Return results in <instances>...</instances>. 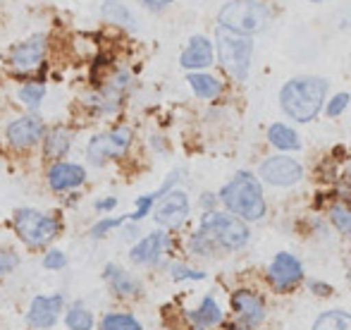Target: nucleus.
<instances>
[{
	"instance_id": "obj_1",
	"label": "nucleus",
	"mask_w": 351,
	"mask_h": 330,
	"mask_svg": "<svg viewBox=\"0 0 351 330\" xmlns=\"http://www.w3.org/2000/svg\"><path fill=\"white\" fill-rule=\"evenodd\" d=\"M220 201L225 204V209L232 215L241 218L244 223H254L261 220L268 211L263 196V187L256 175H251L249 170H241L227 182L220 189Z\"/></svg>"
},
{
	"instance_id": "obj_2",
	"label": "nucleus",
	"mask_w": 351,
	"mask_h": 330,
	"mask_svg": "<svg viewBox=\"0 0 351 330\" xmlns=\"http://www.w3.org/2000/svg\"><path fill=\"white\" fill-rule=\"evenodd\" d=\"M328 96V82L320 77H296L289 80L280 91V106L291 120L311 122L323 110Z\"/></svg>"
},
{
	"instance_id": "obj_3",
	"label": "nucleus",
	"mask_w": 351,
	"mask_h": 330,
	"mask_svg": "<svg viewBox=\"0 0 351 330\" xmlns=\"http://www.w3.org/2000/svg\"><path fill=\"white\" fill-rule=\"evenodd\" d=\"M217 58L220 65L234 77L237 82H244L249 77L251 56H254V41L246 34H237L227 27L215 29Z\"/></svg>"
},
{
	"instance_id": "obj_4",
	"label": "nucleus",
	"mask_w": 351,
	"mask_h": 330,
	"mask_svg": "<svg viewBox=\"0 0 351 330\" xmlns=\"http://www.w3.org/2000/svg\"><path fill=\"white\" fill-rule=\"evenodd\" d=\"M199 230L208 235L220 251H241L251 239L249 225L241 218H237V215L222 213V211H208V213H204Z\"/></svg>"
},
{
	"instance_id": "obj_5",
	"label": "nucleus",
	"mask_w": 351,
	"mask_h": 330,
	"mask_svg": "<svg viewBox=\"0 0 351 330\" xmlns=\"http://www.w3.org/2000/svg\"><path fill=\"white\" fill-rule=\"evenodd\" d=\"M12 225L17 237L32 249L48 247L60 233V220L36 209H17L12 215Z\"/></svg>"
},
{
	"instance_id": "obj_6",
	"label": "nucleus",
	"mask_w": 351,
	"mask_h": 330,
	"mask_svg": "<svg viewBox=\"0 0 351 330\" xmlns=\"http://www.w3.org/2000/svg\"><path fill=\"white\" fill-rule=\"evenodd\" d=\"M220 27H227L237 34H251L261 32L268 24V10L265 5L256 3V0H232L217 14Z\"/></svg>"
},
{
	"instance_id": "obj_7",
	"label": "nucleus",
	"mask_w": 351,
	"mask_h": 330,
	"mask_svg": "<svg viewBox=\"0 0 351 330\" xmlns=\"http://www.w3.org/2000/svg\"><path fill=\"white\" fill-rule=\"evenodd\" d=\"M132 146V130L130 127H115L106 134H96L88 141L86 156L93 165H103L110 158H120Z\"/></svg>"
},
{
	"instance_id": "obj_8",
	"label": "nucleus",
	"mask_w": 351,
	"mask_h": 330,
	"mask_svg": "<svg viewBox=\"0 0 351 330\" xmlns=\"http://www.w3.org/2000/svg\"><path fill=\"white\" fill-rule=\"evenodd\" d=\"M189 211H191V204H189V196L186 191L182 189H170L167 194H162L156 204V223L160 225L162 230H175L189 218Z\"/></svg>"
},
{
	"instance_id": "obj_9",
	"label": "nucleus",
	"mask_w": 351,
	"mask_h": 330,
	"mask_svg": "<svg viewBox=\"0 0 351 330\" xmlns=\"http://www.w3.org/2000/svg\"><path fill=\"white\" fill-rule=\"evenodd\" d=\"M258 177L273 187H291L304 177V165L291 156H270L261 163Z\"/></svg>"
},
{
	"instance_id": "obj_10",
	"label": "nucleus",
	"mask_w": 351,
	"mask_h": 330,
	"mask_svg": "<svg viewBox=\"0 0 351 330\" xmlns=\"http://www.w3.org/2000/svg\"><path fill=\"white\" fill-rule=\"evenodd\" d=\"M268 280L278 292H289L304 280V266L294 254L280 251V254L273 256L268 266Z\"/></svg>"
},
{
	"instance_id": "obj_11",
	"label": "nucleus",
	"mask_w": 351,
	"mask_h": 330,
	"mask_svg": "<svg viewBox=\"0 0 351 330\" xmlns=\"http://www.w3.org/2000/svg\"><path fill=\"white\" fill-rule=\"evenodd\" d=\"M65 309V297L60 292L58 294H38L29 302V311H27V323L34 330H51L56 328L60 311Z\"/></svg>"
},
{
	"instance_id": "obj_12",
	"label": "nucleus",
	"mask_w": 351,
	"mask_h": 330,
	"mask_svg": "<svg viewBox=\"0 0 351 330\" xmlns=\"http://www.w3.org/2000/svg\"><path fill=\"white\" fill-rule=\"evenodd\" d=\"M167 249H170V235L165 230H153L130 249V259L136 266H156Z\"/></svg>"
},
{
	"instance_id": "obj_13",
	"label": "nucleus",
	"mask_w": 351,
	"mask_h": 330,
	"mask_svg": "<svg viewBox=\"0 0 351 330\" xmlns=\"http://www.w3.org/2000/svg\"><path fill=\"white\" fill-rule=\"evenodd\" d=\"M43 132H46V127H43L41 117L24 115L10 122L8 130H5V137H8V141L14 149H29V146H34L36 141L43 139Z\"/></svg>"
},
{
	"instance_id": "obj_14",
	"label": "nucleus",
	"mask_w": 351,
	"mask_h": 330,
	"mask_svg": "<svg viewBox=\"0 0 351 330\" xmlns=\"http://www.w3.org/2000/svg\"><path fill=\"white\" fill-rule=\"evenodd\" d=\"M232 309H234V316L239 318L246 328H256L265 321L263 297L251 292V290H237V292L232 294Z\"/></svg>"
},
{
	"instance_id": "obj_15",
	"label": "nucleus",
	"mask_w": 351,
	"mask_h": 330,
	"mask_svg": "<svg viewBox=\"0 0 351 330\" xmlns=\"http://www.w3.org/2000/svg\"><path fill=\"white\" fill-rule=\"evenodd\" d=\"M43 56H46V36L38 34V36L27 38L24 43H17L10 53V65L17 72H29L36 70L41 65Z\"/></svg>"
},
{
	"instance_id": "obj_16",
	"label": "nucleus",
	"mask_w": 351,
	"mask_h": 330,
	"mask_svg": "<svg viewBox=\"0 0 351 330\" xmlns=\"http://www.w3.org/2000/svg\"><path fill=\"white\" fill-rule=\"evenodd\" d=\"M103 280L108 283V287H110V292L115 294V297L132 299V297H139L143 292L141 280L117 263H108L106 268H103Z\"/></svg>"
},
{
	"instance_id": "obj_17",
	"label": "nucleus",
	"mask_w": 351,
	"mask_h": 330,
	"mask_svg": "<svg viewBox=\"0 0 351 330\" xmlns=\"http://www.w3.org/2000/svg\"><path fill=\"white\" fill-rule=\"evenodd\" d=\"M86 182V170L79 163H65L58 161L48 167V185L53 191H72Z\"/></svg>"
},
{
	"instance_id": "obj_18",
	"label": "nucleus",
	"mask_w": 351,
	"mask_h": 330,
	"mask_svg": "<svg viewBox=\"0 0 351 330\" xmlns=\"http://www.w3.org/2000/svg\"><path fill=\"white\" fill-rule=\"evenodd\" d=\"M180 65L184 70H206L213 65V43L206 36H191L189 46L184 48V53L180 56Z\"/></svg>"
},
{
	"instance_id": "obj_19",
	"label": "nucleus",
	"mask_w": 351,
	"mask_h": 330,
	"mask_svg": "<svg viewBox=\"0 0 351 330\" xmlns=\"http://www.w3.org/2000/svg\"><path fill=\"white\" fill-rule=\"evenodd\" d=\"M189 321L194 323L199 330H206V328H213L217 326V323H222V309L220 304L215 302V297H204L199 304V309H194V311L189 314Z\"/></svg>"
},
{
	"instance_id": "obj_20",
	"label": "nucleus",
	"mask_w": 351,
	"mask_h": 330,
	"mask_svg": "<svg viewBox=\"0 0 351 330\" xmlns=\"http://www.w3.org/2000/svg\"><path fill=\"white\" fill-rule=\"evenodd\" d=\"M70 146H72V132L67 127H56L43 139V151H46V158L51 161L62 158L70 151Z\"/></svg>"
},
{
	"instance_id": "obj_21",
	"label": "nucleus",
	"mask_w": 351,
	"mask_h": 330,
	"mask_svg": "<svg viewBox=\"0 0 351 330\" xmlns=\"http://www.w3.org/2000/svg\"><path fill=\"white\" fill-rule=\"evenodd\" d=\"M268 141L280 151H299L301 149V139L291 127L282 125V122H275L268 130Z\"/></svg>"
},
{
	"instance_id": "obj_22",
	"label": "nucleus",
	"mask_w": 351,
	"mask_h": 330,
	"mask_svg": "<svg viewBox=\"0 0 351 330\" xmlns=\"http://www.w3.org/2000/svg\"><path fill=\"white\" fill-rule=\"evenodd\" d=\"M65 326H67V330H93L96 318H93V311L86 307V304L74 302L65 311Z\"/></svg>"
},
{
	"instance_id": "obj_23",
	"label": "nucleus",
	"mask_w": 351,
	"mask_h": 330,
	"mask_svg": "<svg viewBox=\"0 0 351 330\" xmlns=\"http://www.w3.org/2000/svg\"><path fill=\"white\" fill-rule=\"evenodd\" d=\"M186 82H189V86L194 89V93L199 98H206V101H210V98H217L222 91V82L215 80L213 75H206V72H191L189 77H186Z\"/></svg>"
},
{
	"instance_id": "obj_24",
	"label": "nucleus",
	"mask_w": 351,
	"mask_h": 330,
	"mask_svg": "<svg viewBox=\"0 0 351 330\" xmlns=\"http://www.w3.org/2000/svg\"><path fill=\"white\" fill-rule=\"evenodd\" d=\"M311 330H351V314L342 311V309L323 311L313 321V328Z\"/></svg>"
},
{
	"instance_id": "obj_25",
	"label": "nucleus",
	"mask_w": 351,
	"mask_h": 330,
	"mask_svg": "<svg viewBox=\"0 0 351 330\" xmlns=\"http://www.w3.org/2000/svg\"><path fill=\"white\" fill-rule=\"evenodd\" d=\"M103 14L106 19H110L112 24H122V27H136V17L132 14V10L127 5H122L120 0H106L103 3Z\"/></svg>"
},
{
	"instance_id": "obj_26",
	"label": "nucleus",
	"mask_w": 351,
	"mask_h": 330,
	"mask_svg": "<svg viewBox=\"0 0 351 330\" xmlns=\"http://www.w3.org/2000/svg\"><path fill=\"white\" fill-rule=\"evenodd\" d=\"M101 330H143V326L132 314L112 311L101 318Z\"/></svg>"
},
{
	"instance_id": "obj_27",
	"label": "nucleus",
	"mask_w": 351,
	"mask_h": 330,
	"mask_svg": "<svg viewBox=\"0 0 351 330\" xmlns=\"http://www.w3.org/2000/svg\"><path fill=\"white\" fill-rule=\"evenodd\" d=\"M43 96H46V86H43L41 82H29L19 89V101L27 108H32V110H36V108L41 106Z\"/></svg>"
},
{
	"instance_id": "obj_28",
	"label": "nucleus",
	"mask_w": 351,
	"mask_h": 330,
	"mask_svg": "<svg viewBox=\"0 0 351 330\" xmlns=\"http://www.w3.org/2000/svg\"><path fill=\"white\" fill-rule=\"evenodd\" d=\"M189 249H191V254H194V256H206V259H208V256L220 254V249L215 247V242H213L206 233H201V230H196V233L191 235Z\"/></svg>"
},
{
	"instance_id": "obj_29",
	"label": "nucleus",
	"mask_w": 351,
	"mask_h": 330,
	"mask_svg": "<svg viewBox=\"0 0 351 330\" xmlns=\"http://www.w3.org/2000/svg\"><path fill=\"white\" fill-rule=\"evenodd\" d=\"M130 223V215H120V218H101L98 223H93L91 228V237L93 239H103L106 235H110L112 230L122 228V225Z\"/></svg>"
},
{
	"instance_id": "obj_30",
	"label": "nucleus",
	"mask_w": 351,
	"mask_h": 330,
	"mask_svg": "<svg viewBox=\"0 0 351 330\" xmlns=\"http://www.w3.org/2000/svg\"><path fill=\"white\" fill-rule=\"evenodd\" d=\"M330 220H332V225L339 230L342 235H347V237H351V209L349 206H332L330 209Z\"/></svg>"
},
{
	"instance_id": "obj_31",
	"label": "nucleus",
	"mask_w": 351,
	"mask_h": 330,
	"mask_svg": "<svg viewBox=\"0 0 351 330\" xmlns=\"http://www.w3.org/2000/svg\"><path fill=\"white\" fill-rule=\"evenodd\" d=\"M170 275H172V280H204L206 278L204 270L189 268V266H184V263H172Z\"/></svg>"
},
{
	"instance_id": "obj_32",
	"label": "nucleus",
	"mask_w": 351,
	"mask_h": 330,
	"mask_svg": "<svg viewBox=\"0 0 351 330\" xmlns=\"http://www.w3.org/2000/svg\"><path fill=\"white\" fill-rule=\"evenodd\" d=\"M67 266V254L60 249H48L43 254V268L48 270H62Z\"/></svg>"
},
{
	"instance_id": "obj_33",
	"label": "nucleus",
	"mask_w": 351,
	"mask_h": 330,
	"mask_svg": "<svg viewBox=\"0 0 351 330\" xmlns=\"http://www.w3.org/2000/svg\"><path fill=\"white\" fill-rule=\"evenodd\" d=\"M19 266V256L12 249H0V275H10Z\"/></svg>"
},
{
	"instance_id": "obj_34",
	"label": "nucleus",
	"mask_w": 351,
	"mask_h": 330,
	"mask_svg": "<svg viewBox=\"0 0 351 330\" xmlns=\"http://www.w3.org/2000/svg\"><path fill=\"white\" fill-rule=\"evenodd\" d=\"M347 106H349V93H337V96L328 103V108H325V110H328L330 117H337V115H342Z\"/></svg>"
},
{
	"instance_id": "obj_35",
	"label": "nucleus",
	"mask_w": 351,
	"mask_h": 330,
	"mask_svg": "<svg viewBox=\"0 0 351 330\" xmlns=\"http://www.w3.org/2000/svg\"><path fill=\"white\" fill-rule=\"evenodd\" d=\"M93 206H96L98 213H106V211H112V209H115V206H117V199H115V196H108V199H98Z\"/></svg>"
},
{
	"instance_id": "obj_36",
	"label": "nucleus",
	"mask_w": 351,
	"mask_h": 330,
	"mask_svg": "<svg viewBox=\"0 0 351 330\" xmlns=\"http://www.w3.org/2000/svg\"><path fill=\"white\" fill-rule=\"evenodd\" d=\"M311 290H313L315 294H320V297H328L330 292H332V287L325 283H320V280H311Z\"/></svg>"
},
{
	"instance_id": "obj_37",
	"label": "nucleus",
	"mask_w": 351,
	"mask_h": 330,
	"mask_svg": "<svg viewBox=\"0 0 351 330\" xmlns=\"http://www.w3.org/2000/svg\"><path fill=\"white\" fill-rule=\"evenodd\" d=\"M141 3H143V5H148L151 10H162L165 5H170L172 0H141Z\"/></svg>"
},
{
	"instance_id": "obj_38",
	"label": "nucleus",
	"mask_w": 351,
	"mask_h": 330,
	"mask_svg": "<svg viewBox=\"0 0 351 330\" xmlns=\"http://www.w3.org/2000/svg\"><path fill=\"white\" fill-rule=\"evenodd\" d=\"M213 204H215V196H213V194H204V199H201V206H204V209H210Z\"/></svg>"
},
{
	"instance_id": "obj_39",
	"label": "nucleus",
	"mask_w": 351,
	"mask_h": 330,
	"mask_svg": "<svg viewBox=\"0 0 351 330\" xmlns=\"http://www.w3.org/2000/svg\"><path fill=\"white\" fill-rule=\"evenodd\" d=\"M311 3H325V0H311Z\"/></svg>"
},
{
	"instance_id": "obj_40",
	"label": "nucleus",
	"mask_w": 351,
	"mask_h": 330,
	"mask_svg": "<svg viewBox=\"0 0 351 330\" xmlns=\"http://www.w3.org/2000/svg\"><path fill=\"white\" fill-rule=\"evenodd\" d=\"M349 280H351V266H349Z\"/></svg>"
},
{
	"instance_id": "obj_41",
	"label": "nucleus",
	"mask_w": 351,
	"mask_h": 330,
	"mask_svg": "<svg viewBox=\"0 0 351 330\" xmlns=\"http://www.w3.org/2000/svg\"><path fill=\"white\" fill-rule=\"evenodd\" d=\"M237 330H246V328H237Z\"/></svg>"
}]
</instances>
